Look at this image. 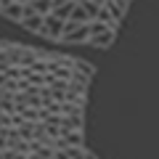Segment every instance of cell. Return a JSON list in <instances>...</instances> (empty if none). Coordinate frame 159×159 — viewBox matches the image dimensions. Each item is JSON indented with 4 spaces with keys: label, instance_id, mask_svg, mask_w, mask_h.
I'll return each instance as SVG.
<instances>
[{
    "label": "cell",
    "instance_id": "cell-1",
    "mask_svg": "<svg viewBox=\"0 0 159 159\" xmlns=\"http://www.w3.org/2000/svg\"><path fill=\"white\" fill-rule=\"evenodd\" d=\"M88 34H90V29H88V21H64L61 27V43H69V45H85L88 43Z\"/></svg>",
    "mask_w": 159,
    "mask_h": 159
},
{
    "label": "cell",
    "instance_id": "cell-2",
    "mask_svg": "<svg viewBox=\"0 0 159 159\" xmlns=\"http://www.w3.org/2000/svg\"><path fill=\"white\" fill-rule=\"evenodd\" d=\"M64 21H66V19H58V16H53V13L48 11L45 16H43V27H40L37 34H43V37H48V40H58V37H61Z\"/></svg>",
    "mask_w": 159,
    "mask_h": 159
},
{
    "label": "cell",
    "instance_id": "cell-3",
    "mask_svg": "<svg viewBox=\"0 0 159 159\" xmlns=\"http://www.w3.org/2000/svg\"><path fill=\"white\" fill-rule=\"evenodd\" d=\"M114 40H117L114 27H103V29H98V32H90V37H88V45L98 48V51H106V48H111Z\"/></svg>",
    "mask_w": 159,
    "mask_h": 159
},
{
    "label": "cell",
    "instance_id": "cell-4",
    "mask_svg": "<svg viewBox=\"0 0 159 159\" xmlns=\"http://www.w3.org/2000/svg\"><path fill=\"white\" fill-rule=\"evenodd\" d=\"M16 24H21L27 32H32V34H37L40 32V27H43V13H37V11H32V8L24 3V11H21V19H19Z\"/></svg>",
    "mask_w": 159,
    "mask_h": 159
},
{
    "label": "cell",
    "instance_id": "cell-5",
    "mask_svg": "<svg viewBox=\"0 0 159 159\" xmlns=\"http://www.w3.org/2000/svg\"><path fill=\"white\" fill-rule=\"evenodd\" d=\"M24 11V3H16V0H0V16H6L8 21H19Z\"/></svg>",
    "mask_w": 159,
    "mask_h": 159
},
{
    "label": "cell",
    "instance_id": "cell-6",
    "mask_svg": "<svg viewBox=\"0 0 159 159\" xmlns=\"http://www.w3.org/2000/svg\"><path fill=\"white\" fill-rule=\"evenodd\" d=\"M61 130H85V111L61 114Z\"/></svg>",
    "mask_w": 159,
    "mask_h": 159
},
{
    "label": "cell",
    "instance_id": "cell-7",
    "mask_svg": "<svg viewBox=\"0 0 159 159\" xmlns=\"http://www.w3.org/2000/svg\"><path fill=\"white\" fill-rule=\"evenodd\" d=\"M61 141H64V146H85L82 130H61Z\"/></svg>",
    "mask_w": 159,
    "mask_h": 159
},
{
    "label": "cell",
    "instance_id": "cell-8",
    "mask_svg": "<svg viewBox=\"0 0 159 159\" xmlns=\"http://www.w3.org/2000/svg\"><path fill=\"white\" fill-rule=\"evenodd\" d=\"M103 8L109 11V16H111V21H114V24H119L122 19H125V13H127L125 8H119L114 0H103Z\"/></svg>",
    "mask_w": 159,
    "mask_h": 159
},
{
    "label": "cell",
    "instance_id": "cell-9",
    "mask_svg": "<svg viewBox=\"0 0 159 159\" xmlns=\"http://www.w3.org/2000/svg\"><path fill=\"white\" fill-rule=\"evenodd\" d=\"M69 21H90V16H88V13H85V8H82V6H80V3H74V6H72V11H69Z\"/></svg>",
    "mask_w": 159,
    "mask_h": 159
},
{
    "label": "cell",
    "instance_id": "cell-10",
    "mask_svg": "<svg viewBox=\"0 0 159 159\" xmlns=\"http://www.w3.org/2000/svg\"><path fill=\"white\" fill-rule=\"evenodd\" d=\"M77 3H80V6H82V8H85V13H88V16H96V11H98V6H101V3H98V0H77Z\"/></svg>",
    "mask_w": 159,
    "mask_h": 159
},
{
    "label": "cell",
    "instance_id": "cell-11",
    "mask_svg": "<svg viewBox=\"0 0 159 159\" xmlns=\"http://www.w3.org/2000/svg\"><path fill=\"white\" fill-rule=\"evenodd\" d=\"M0 154H3V159H27V154H24V151H16V148H3V151H0Z\"/></svg>",
    "mask_w": 159,
    "mask_h": 159
},
{
    "label": "cell",
    "instance_id": "cell-12",
    "mask_svg": "<svg viewBox=\"0 0 159 159\" xmlns=\"http://www.w3.org/2000/svg\"><path fill=\"white\" fill-rule=\"evenodd\" d=\"M85 159H98V157H93V154H90V151H88V154H85Z\"/></svg>",
    "mask_w": 159,
    "mask_h": 159
},
{
    "label": "cell",
    "instance_id": "cell-13",
    "mask_svg": "<svg viewBox=\"0 0 159 159\" xmlns=\"http://www.w3.org/2000/svg\"><path fill=\"white\" fill-rule=\"evenodd\" d=\"M16 3H27V0H16Z\"/></svg>",
    "mask_w": 159,
    "mask_h": 159
},
{
    "label": "cell",
    "instance_id": "cell-14",
    "mask_svg": "<svg viewBox=\"0 0 159 159\" xmlns=\"http://www.w3.org/2000/svg\"><path fill=\"white\" fill-rule=\"evenodd\" d=\"M0 159H3V154H0Z\"/></svg>",
    "mask_w": 159,
    "mask_h": 159
}]
</instances>
